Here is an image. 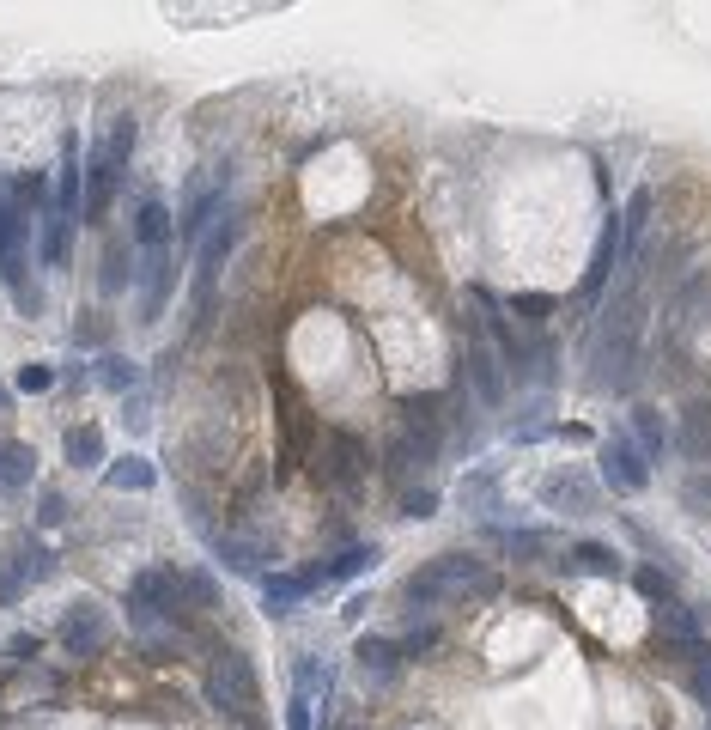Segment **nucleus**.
Returning a JSON list of instances; mask_svg holds the SVG:
<instances>
[{"label": "nucleus", "instance_id": "f8f14e48", "mask_svg": "<svg viewBox=\"0 0 711 730\" xmlns=\"http://www.w3.org/2000/svg\"><path fill=\"white\" fill-rule=\"evenodd\" d=\"M468 378H474V390H481V402H487V408H499V402H505V365H499V353H493V341H487V329H481V323L468 329Z\"/></svg>", "mask_w": 711, "mask_h": 730}, {"label": "nucleus", "instance_id": "2eb2a0df", "mask_svg": "<svg viewBox=\"0 0 711 730\" xmlns=\"http://www.w3.org/2000/svg\"><path fill=\"white\" fill-rule=\"evenodd\" d=\"M79 201H86V171H79V140H61V165H55V213L79 219Z\"/></svg>", "mask_w": 711, "mask_h": 730}, {"label": "nucleus", "instance_id": "6e6552de", "mask_svg": "<svg viewBox=\"0 0 711 730\" xmlns=\"http://www.w3.org/2000/svg\"><path fill=\"white\" fill-rule=\"evenodd\" d=\"M183 572H171V566H140L134 578H128V609L134 615H152V621H171V627H183Z\"/></svg>", "mask_w": 711, "mask_h": 730}, {"label": "nucleus", "instance_id": "4468645a", "mask_svg": "<svg viewBox=\"0 0 711 730\" xmlns=\"http://www.w3.org/2000/svg\"><path fill=\"white\" fill-rule=\"evenodd\" d=\"M323 584H316V572L304 566V572H274V578H262V609L268 615H292L304 597H316Z\"/></svg>", "mask_w": 711, "mask_h": 730}, {"label": "nucleus", "instance_id": "dca6fc26", "mask_svg": "<svg viewBox=\"0 0 711 730\" xmlns=\"http://www.w3.org/2000/svg\"><path fill=\"white\" fill-rule=\"evenodd\" d=\"M651 207H657L651 189H632V201H626V213H620V268H626V274L639 268V238H645V226H651Z\"/></svg>", "mask_w": 711, "mask_h": 730}, {"label": "nucleus", "instance_id": "4c0bfd02", "mask_svg": "<svg viewBox=\"0 0 711 730\" xmlns=\"http://www.w3.org/2000/svg\"><path fill=\"white\" fill-rule=\"evenodd\" d=\"M31 651H37V639H31V633H13V639H7V657H13V664H25Z\"/></svg>", "mask_w": 711, "mask_h": 730}, {"label": "nucleus", "instance_id": "b1692460", "mask_svg": "<svg viewBox=\"0 0 711 730\" xmlns=\"http://www.w3.org/2000/svg\"><path fill=\"white\" fill-rule=\"evenodd\" d=\"M614 262H620V213L602 226L596 238V256H590V274H584V299H602V286L614 280Z\"/></svg>", "mask_w": 711, "mask_h": 730}, {"label": "nucleus", "instance_id": "e433bc0d", "mask_svg": "<svg viewBox=\"0 0 711 730\" xmlns=\"http://www.w3.org/2000/svg\"><path fill=\"white\" fill-rule=\"evenodd\" d=\"M37 505H43V511H37V524H61V518H67V499H61V493H43Z\"/></svg>", "mask_w": 711, "mask_h": 730}, {"label": "nucleus", "instance_id": "7ed1b4c3", "mask_svg": "<svg viewBox=\"0 0 711 730\" xmlns=\"http://www.w3.org/2000/svg\"><path fill=\"white\" fill-rule=\"evenodd\" d=\"M462 591H493V572L474 560V554H438L432 566L408 572L402 603H408L414 615H426V609H438V603H450V597H462Z\"/></svg>", "mask_w": 711, "mask_h": 730}, {"label": "nucleus", "instance_id": "c85d7f7f", "mask_svg": "<svg viewBox=\"0 0 711 730\" xmlns=\"http://www.w3.org/2000/svg\"><path fill=\"white\" fill-rule=\"evenodd\" d=\"M13 390H19V396H43V390H55V365H43V359L19 365V378H13Z\"/></svg>", "mask_w": 711, "mask_h": 730}, {"label": "nucleus", "instance_id": "2f4dec72", "mask_svg": "<svg viewBox=\"0 0 711 730\" xmlns=\"http://www.w3.org/2000/svg\"><path fill=\"white\" fill-rule=\"evenodd\" d=\"M687 688H693V700H699V706H711V651L687 657Z\"/></svg>", "mask_w": 711, "mask_h": 730}, {"label": "nucleus", "instance_id": "9b49d317", "mask_svg": "<svg viewBox=\"0 0 711 730\" xmlns=\"http://www.w3.org/2000/svg\"><path fill=\"white\" fill-rule=\"evenodd\" d=\"M596 463H602V487H614V493H626V499L651 487V463L639 457V445H632L626 432H608V438H602Z\"/></svg>", "mask_w": 711, "mask_h": 730}, {"label": "nucleus", "instance_id": "423d86ee", "mask_svg": "<svg viewBox=\"0 0 711 730\" xmlns=\"http://www.w3.org/2000/svg\"><path fill=\"white\" fill-rule=\"evenodd\" d=\"M244 244V213L237 207H225L219 219H213V232L195 244V305H201V317L213 311V292H219V268H225V256Z\"/></svg>", "mask_w": 711, "mask_h": 730}, {"label": "nucleus", "instance_id": "412c9836", "mask_svg": "<svg viewBox=\"0 0 711 730\" xmlns=\"http://www.w3.org/2000/svg\"><path fill=\"white\" fill-rule=\"evenodd\" d=\"M402 664H408V657H402V645H395V639H383V633H359V670H365V676L395 682V676H402Z\"/></svg>", "mask_w": 711, "mask_h": 730}, {"label": "nucleus", "instance_id": "6ab92c4d", "mask_svg": "<svg viewBox=\"0 0 711 730\" xmlns=\"http://www.w3.org/2000/svg\"><path fill=\"white\" fill-rule=\"evenodd\" d=\"M675 451H681V457H693V463H705V457H711V402H705V396L681 408V432H675Z\"/></svg>", "mask_w": 711, "mask_h": 730}, {"label": "nucleus", "instance_id": "f3484780", "mask_svg": "<svg viewBox=\"0 0 711 730\" xmlns=\"http://www.w3.org/2000/svg\"><path fill=\"white\" fill-rule=\"evenodd\" d=\"M560 566L572 572V578H620V554L608 548V542H572L566 554H560Z\"/></svg>", "mask_w": 711, "mask_h": 730}, {"label": "nucleus", "instance_id": "1a4fd4ad", "mask_svg": "<svg viewBox=\"0 0 711 730\" xmlns=\"http://www.w3.org/2000/svg\"><path fill=\"white\" fill-rule=\"evenodd\" d=\"M225 195H231V171H225V165L189 183V195H183V213H177V244H183V250H195V244L213 232V219L225 213Z\"/></svg>", "mask_w": 711, "mask_h": 730}, {"label": "nucleus", "instance_id": "393cba45", "mask_svg": "<svg viewBox=\"0 0 711 730\" xmlns=\"http://www.w3.org/2000/svg\"><path fill=\"white\" fill-rule=\"evenodd\" d=\"M377 566V548L371 542H353V548H341V554H329V560H316L310 572H316V584H347V578H359V572H371Z\"/></svg>", "mask_w": 711, "mask_h": 730}, {"label": "nucleus", "instance_id": "5701e85b", "mask_svg": "<svg viewBox=\"0 0 711 730\" xmlns=\"http://www.w3.org/2000/svg\"><path fill=\"white\" fill-rule=\"evenodd\" d=\"M632 445H639V457L645 463H663L669 457V426H663V414L651 408V402H639V408H632Z\"/></svg>", "mask_w": 711, "mask_h": 730}, {"label": "nucleus", "instance_id": "c756f323", "mask_svg": "<svg viewBox=\"0 0 711 730\" xmlns=\"http://www.w3.org/2000/svg\"><path fill=\"white\" fill-rule=\"evenodd\" d=\"M505 548H511L517 560H535V554H547V548H553V536H547V530H511V536H505Z\"/></svg>", "mask_w": 711, "mask_h": 730}, {"label": "nucleus", "instance_id": "cd10ccee", "mask_svg": "<svg viewBox=\"0 0 711 730\" xmlns=\"http://www.w3.org/2000/svg\"><path fill=\"white\" fill-rule=\"evenodd\" d=\"M104 481H110L116 493H152V487H158V469H152L146 457H122V463L104 469Z\"/></svg>", "mask_w": 711, "mask_h": 730}, {"label": "nucleus", "instance_id": "f03ea898", "mask_svg": "<svg viewBox=\"0 0 711 730\" xmlns=\"http://www.w3.org/2000/svg\"><path fill=\"white\" fill-rule=\"evenodd\" d=\"M0 280H7L13 305L25 317L43 311V292L31 286V213L13 201V183L0 177Z\"/></svg>", "mask_w": 711, "mask_h": 730}, {"label": "nucleus", "instance_id": "ddd939ff", "mask_svg": "<svg viewBox=\"0 0 711 730\" xmlns=\"http://www.w3.org/2000/svg\"><path fill=\"white\" fill-rule=\"evenodd\" d=\"M541 505L547 511H572V518H584V511H596V481L584 469H553L541 481Z\"/></svg>", "mask_w": 711, "mask_h": 730}, {"label": "nucleus", "instance_id": "c9c22d12", "mask_svg": "<svg viewBox=\"0 0 711 730\" xmlns=\"http://www.w3.org/2000/svg\"><path fill=\"white\" fill-rule=\"evenodd\" d=\"M395 645H402V657H420V651H432V645H438V627H414L408 639H395Z\"/></svg>", "mask_w": 711, "mask_h": 730}, {"label": "nucleus", "instance_id": "f704fd0d", "mask_svg": "<svg viewBox=\"0 0 711 730\" xmlns=\"http://www.w3.org/2000/svg\"><path fill=\"white\" fill-rule=\"evenodd\" d=\"M632 584H639V591H645L651 603H663V597H669V578H663L657 566H639V572H632Z\"/></svg>", "mask_w": 711, "mask_h": 730}, {"label": "nucleus", "instance_id": "bb28decb", "mask_svg": "<svg viewBox=\"0 0 711 730\" xmlns=\"http://www.w3.org/2000/svg\"><path fill=\"white\" fill-rule=\"evenodd\" d=\"M292 694H304V700H316V694H335V664L329 657H298L292 664Z\"/></svg>", "mask_w": 711, "mask_h": 730}, {"label": "nucleus", "instance_id": "4be33fe9", "mask_svg": "<svg viewBox=\"0 0 711 730\" xmlns=\"http://www.w3.org/2000/svg\"><path fill=\"white\" fill-rule=\"evenodd\" d=\"M37 481V451L25 438H0V493H25Z\"/></svg>", "mask_w": 711, "mask_h": 730}, {"label": "nucleus", "instance_id": "39448f33", "mask_svg": "<svg viewBox=\"0 0 711 730\" xmlns=\"http://www.w3.org/2000/svg\"><path fill=\"white\" fill-rule=\"evenodd\" d=\"M207 700L231 718H244L256 712V664H250V651H237V645H219L213 651V664H207Z\"/></svg>", "mask_w": 711, "mask_h": 730}, {"label": "nucleus", "instance_id": "72a5a7b5", "mask_svg": "<svg viewBox=\"0 0 711 730\" xmlns=\"http://www.w3.org/2000/svg\"><path fill=\"white\" fill-rule=\"evenodd\" d=\"M402 511H408V518H432V511H438V493H432V487H408V493H402Z\"/></svg>", "mask_w": 711, "mask_h": 730}, {"label": "nucleus", "instance_id": "f257e3e1", "mask_svg": "<svg viewBox=\"0 0 711 730\" xmlns=\"http://www.w3.org/2000/svg\"><path fill=\"white\" fill-rule=\"evenodd\" d=\"M171 244H177V219H171V207L165 201H140L134 207V311H140V323H158L165 317V305H171V292H177V256H171Z\"/></svg>", "mask_w": 711, "mask_h": 730}, {"label": "nucleus", "instance_id": "58836bf2", "mask_svg": "<svg viewBox=\"0 0 711 730\" xmlns=\"http://www.w3.org/2000/svg\"><path fill=\"white\" fill-rule=\"evenodd\" d=\"M73 341H79V347H98V341H104V323H98V317H92V323H79V329H73Z\"/></svg>", "mask_w": 711, "mask_h": 730}, {"label": "nucleus", "instance_id": "0eeeda50", "mask_svg": "<svg viewBox=\"0 0 711 730\" xmlns=\"http://www.w3.org/2000/svg\"><path fill=\"white\" fill-rule=\"evenodd\" d=\"M49 572H55V554H49L31 530H19V536L7 542V560H0V609H19L25 591H31V584H43Z\"/></svg>", "mask_w": 711, "mask_h": 730}, {"label": "nucleus", "instance_id": "a878e982", "mask_svg": "<svg viewBox=\"0 0 711 730\" xmlns=\"http://www.w3.org/2000/svg\"><path fill=\"white\" fill-rule=\"evenodd\" d=\"M92 384H104V390H116V396H134V390H140V365L122 359V353H98V359H92Z\"/></svg>", "mask_w": 711, "mask_h": 730}, {"label": "nucleus", "instance_id": "9d476101", "mask_svg": "<svg viewBox=\"0 0 711 730\" xmlns=\"http://www.w3.org/2000/svg\"><path fill=\"white\" fill-rule=\"evenodd\" d=\"M55 639H61V651H67V657H98V651L110 645V615H104L92 597H79V603H67V609H61Z\"/></svg>", "mask_w": 711, "mask_h": 730}, {"label": "nucleus", "instance_id": "7c9ffc66", "mask_svg": "<svg viewBox=\"0 0 711 730\" xmlns=\"http://www.w3.org/2000/svg\"><path fill=\"white\" fill-rule=\"evenodd\" d=\"M505 311H511V317H523V323H541V317H553V299H547V292H517Z\"/></svg>", "mask_w": 711, "mask_h": 730}, {"label": "nucleus", "instance_id": "a211bd4d", "mask_svg": "<svg viewBox=\"0 0 711 730\" xmlns=\"http://www.w3.org/2000/svg\"><path fill=\"white\" fill-rule=\"evenodd\" d=\"M37 226H43V244H37L43 268H67V256H73V226H79V219L55 213V201H49V207L37 213Z\"/></svg>", "mask_w": 711, "mask_h": 730}, {"label": "nucleus", "instance_id": "473e14b6", "mask_svg": "<svg viewBox=\"0 0 711 730\" xmlns=\"http://www.w3.org/2000/svg\"><path fill=\"white\" fill-rule=\"evenodd\" d=\"M128 286V244H110L104 250V292H122Z\"/></svg>", "mask_w": 711, "mask_h": 730}, {"label": "nucleus", "instance_id": "aec40b11", "mask_svg": "<svg viewBox=\"0 0 711 730\" xmlns=\"http://www.w3.org/2000/svg\"><path fill=\"white\" fill-rule=\"evenodd\" d=\"M61 457L73 463V469H104L110 463V445H104V426H67V438H61Z\"/></svg>", "mask_w": 711, "mask_h": 730}, {"label": "nucleus", "instance_id": "20e7f679", "mask_svg": "<svg viewBox=\"0 0 711 730\" xmlns=\"http://www.w3.org/2000/svg\"><path fill=\"white\" fill-rule=\"evenodd\" d=\"M128 159H134V116H116L110 134L92 146V165H86V201H79V213H86V219H104V207L122 189Z\"/></svg>", "mask_w": 711, "mask_h": 730}]
</instances>
